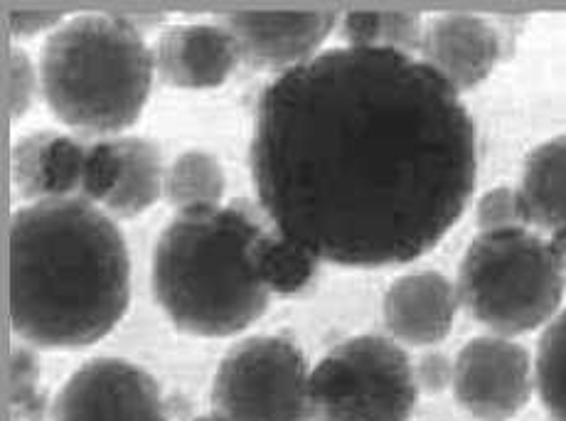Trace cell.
Instances as JSON below:
<instances>
[{"instance_id":"cell-20","label":"cell","mask_w":566,"mask_h":421,"mask_svg":"<svg viewBox=\"0 0 566 421\" xmlns=\"http://www.w3.org/2000/svg\"><path fill=\"white\" fill-rule=\"evenodd\" d=\"M8 402L15 421H38L45 412L40 394V362L35 348L20 343L10 352L8 365Z\"/></svg>"},{"instance_id":"cell-27","label":"cell","mask_w":566,"mask_h":421,"mask_svg":"<svg viewBox=\"0 0 566 421\" xmlns=\"http://www.w3.org/2000/svg\"><path fill=\"white\" fill-rule=\"evenodd\" d=\"M413 377H417L419 392L449 390L453 380V360L431 350L413 362Z\"/></svg>"},{"instance_id":"cell-6","label":"cell","mask_w":566,"mask_h":421,"mask_svg":"<svg viewBox=\"0 0 566 421\" xmlns=\"http://www.w3.org/2000/svg\"><path fill=\"white\" fill-rule=\"evenodd\" d=\"M311 421H409L419 397L397 340L355 336L311 367Z\"/></svg>"},{"instance_id":"cell-24","label":"cell","mask_w":566,"mask_h":421,"mask_svg":"<svg viewBox=\"0 0 566 421\" xmlns=\"http://www.w3.org/2000/svg\"><path fill=\"white\" fill-rule=\"evenodd\" d=\"M423 20L411 10H382V28H379V48L399 52V55L417 57L423 38Z\"/></svg>"},{"instance_id":"cell-16","label":"cell","mask_w":566,"mask_h":421,"mask_svg":"<svg viewBox=\"0 0 566 421\" xmlns=\"http://www.w3.org/2000/svg\"><path fill=\"white\" fill-rule=\"evenodd\" d=\"M517 188L530 224L566 234V134L532 150Z\"/></svg>"},{"instance_id":"cell-18","label":"cell","mask_w":566,"mask_h":421,"mask_svg":"<svg viewBox=\"0 0 566 421\" xmlns=\"http://www.w3.org/2000/svg\"><path fill=\"white\" fill-rule=\"evenodd\" d=\"M252 264L269 294L291 296L311 284L318 259L281 232H261L252 246Z\"/></svg>"},{"instance_id":"cell-23","label":"cell","mask_w":566,"mask_h":421,"mask_svg":"<svg viewBox=\"0 0 566 421\" xmlns=\"http://www.w3.org/2000/svg\"><path fill=\"white\" fill-rule=\"evenodd\" d=\"M475 224L481 232H505L530 227L517 186H495L475 202Z\"/></svg>"},{"instance_id":"cell-7","label":"cell","mask_w":566,"mask_h":421,"mask_svg":"<svg viewBox=\"0 0 566 421\" xmlns=\"http://www.w3.org/2000/svg\"><path fill=\"white\" fill-rule=\"evenodd\" d=\"M308 382L311 367L296 343L247 338L217 367L214 414L224 421H311Z\"/></svg>"},{"instance_id":"cell-13","label":"cell","mask_w":566,"mask_h":421,"mask_svg":"<svg viewBox=\"0 0 566 421\" xmlns=\"http://www.w3.org/2000/svg\"><path fill=\"white\" fill-rule=\"evenodd\" d=\"M461 308L455 281L421 269L399 276L382 301L385 326L391 340L409 348H433L453 330Z\"/></svg>"},{"instance_id":"cell-21","label":"cell","mask_w":566,"mask_h":421,"mask_svg":"<svg viewBox=\"0 0 566 421\" xmlns=\"http://www.w3.org/2000/svg\"><path fill=\"white\" fill-rule=\"evenodd\" d=\"M42 96L40 64L23 48L10 45L6 55V106L13 122L23 118Z\"/></svg>"},{"instance_id":"cell-10","label":"cell","mask_w":566,"mask_h":421,"mask_svg":"<svg viewBox=\"0 0 566 421\" xmlns=\"http://www.w3.org/2000/svg\"><path fill=\"white\" fill-rule=\"evenodd\" d=\"M242 62L286 74L311 62L337 28L331 10H237L220 18Z\"/></svg>"},{"instance_id":"cell-2","label":"cell","mask_w":566,"mask_h":421,"mask_svg":"<svg viewBox=\"0 0 566 421\" xmlns=\"http://www.w3.org/2000/svg\"><path fill=\"white\" fill-rule=\"evenodd\" d=\"M130 298V259L106 210L80 198L28 202L10 220V320L38 350L108 336Z\"/></svg>"},{"instance_id":"cell-3","label":"cell","mask_w":566,"mask_h":421,"mask_svg":"<svg viewBox=\"0 0 566 421\" xmlns=\"http://www.w3.org/2000/svg\"><path fill=\"white\" fill-rule=\"evenodd\" d=\"M259 234L244 212L222 204L168 222L150 276L172 326L198 338H230L264 316L271 294L252 264Z\"/></svg>"},{"instance_id":"cell-17","label":"cell","mask_w":566,"mask_h":421,"mask_svg":"<svg viewBox=\"0 0 566 421\" xmlns=\"http://www.w3.org/2000/svg\"><path fill=\"white\" fill-rule=\"evenodd\" d=\"M227 178L220 160L202 148H190L166 168V198L178 212L220 208Z\"/></svg>"},{"instance_id":"cell-14","label":"cell","mask_w":566,"mask_h":421,"mask_svg":"<svg viewBox=\"0 0 566 421\" xmlns=\"http://www.w3.org/2000/svg\"><path fill=\"white\" fill-rule=\"evenodd\" d=\"M86 146L57 131H35L15 140L10 154L15 190L28 202L80 198Z\"/></svg>"},{"instance_id":"cell-4","label":"cell","mask_w":566,"mask_h":421,"mask_svg":"<svg viewBox=\"0 0 566 421\" xmlns=\"http://www.w3.org/2000/svg\"><path fill=\"white\" fill-rule=\"evenodd\" d=\"M42 99L62 124L116 138L138 122L154 86V50L126 15L67 18L40 52Z\"/></svg>"},{"instance_id":"cell-11","label":"cell","mask_w":566,"mask_h":421,"mask_svg":"<svg viewBox=\"0 0 566 421\" xmlns=\"http://www.w3.org/2000/svg\"><path fill=\"white\" fill-rule=\"evenodd\" d=\"M154 67L158 77L178 90H214L232 77L242 62L232 32L220 18L166 25L156 38Z\"/></svg>"},{"instance_id":"cell-19","label":"cell","mask_w":566,"mask_h":421,"mask_svg":"<svg viewBox=\"0 0 566 421\" xmlns=\"http://www.w3.org/2000/svg\"><path fill=\"white\" fill-rule=\"evenodd\" d=\"M535 390L554 421H566V306L557 313L535 355Z\"/></svg>"},{"instance_id":"cell-12","label":"cell","mask_w":566,"mask_h":421,"mask_svg":"<svg viewBox=\"0 0 566 421\" xmlns=\"http://www.w3.org/2000/svg\"><path fill=\"white\" fill-rule=\"evenodd\" d=\"M455 94L475 90L495 70L500 38L488 18L475 13H441L423 25L417 55Z\"/></svg>"},{"instance_id":"cell-5","label":"cell","mask_w":566,"mask_h":421,"mask_svg":"<svg viewBox=\"0 0 566 421\" xmlns=\"http://www.w3.org/2000/svg\"><path fill=\"white\" fill-rule=\"evenodd\" d=\"M455 288L461 306L495 336L544 330L564 308V256L530 227L481 232L461 259Z\"/></svg>"},{"instance_id":"cell-15","label":"cell","mask_w":566,"mask_h":421,"mask_svg":"<svg viewBox=\"0 0 566 421\" xmlns=\"http://www.w3.org/2000/svg\"><path fill=\"white\" fill-rule=\"evenodd\" d=\"M118 180L104 208L114 220H130L156 204L166 188V168L154 140L144 136H116Z\"/></svg>"},{"instance_id":"cell-1","label":"cell","mask_w":566,"mask_h":421,"mask_svg":"<svg viewBox=\"0 0 566 421\" xmlns=\"http://www.w3.org/2000/svg\"><path fill=\"white\" fill-rule=\"evenodd\" d=\"M471 116L419 57L335 48L261 94L252 176L276 232L347 269L431 252L473 196Z\"/></svg>"},{"instance_id":"cell-8","label":"cell","mask_w":566,"mask_h":421,"mask_svg":"<svg viewBox=\"0 0 566 421\" xmlns=\"http://www.w3.org/2000/svg\"><path fill=\"white\" fill-rule=\"evenodd\" d=\"M451 390L478 421H510L535 392V358L515 338L478 336L453 358Z\"/></svg>"},{"instance_id":"cell-22","label":"cell","mask_w":566,"mask_h":421,"mask_svg":"<svg viewBox=\"0 0 566 421\" xmlns=\"http://www.w3.org/2000/svg\"><path fill=\"white\" fill-rule=\"evenodd\" d=\"M118 180V150L114 138H99L86 146L80 200L104 208Z\"/></svg>"},{"instance_id":"cell-9","label":"cell","mask_w":566,"mask_h":421,"mask_svg":"<svg viewBox=\"0 0 566 421\" xmlns=\"http://www.w3.org/2000/svg\"><path fill=\"white\" fill-rule=\"evenodd\" d=\"M52 421H166L154 377L122 358H96L70 375L50 407Z\"/></svg>"},{"instance_id":"cell-28","label":"cell","mask_w":566,"mask_h":421,"mask_svg":"<svg viewBox=\"0 0 566 421\" xmlns=\"http://www.w3.org/2000/svg\"><path fill=\"white\" fill-rule=\"evenodd\" d=\"M190 421H224V419H220V417L212 412L210 417H198V419H190Z\"/></svg>"},{"instance_id":"cell-25","label":"cell","mask_w":566,"mask_h":421,"mask_svg":"<svg viewBox=\"0 0 566 421\" xmlns=\"http://www.w3.org/2000/svg\"><path fill=\"white\" fill-rule=\"evenodd\" d=\"M64 20L67 18L57 13V10H45V8H8L6 10V25L15 40L38 38L42 32H50L52 35Z\"/></svg>"},{"instance_id":"cell-26","label":"cell","mask_w":566,"mask_h":421,"mask_svg":"<svg viewBox=\"0 0 566 421\" xmlns=\"http://www.w3.org/2000/svg\"><path fill=\"white\" fill-rule=\"evenodd\" d=\"M337 28H340L347 48H379L382 10H353L343 15Z\"/></svg>"}]
</instances>
